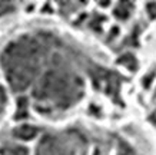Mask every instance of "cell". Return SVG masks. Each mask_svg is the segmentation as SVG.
I'll use <instances>...</instances> for the list:
<instances>
[{
	"label": "cell",
	"instance_id": "6da1fadb",
	"mask_svg": "<svg viewBox=\"0 0 156 155\" xmlns=\"http://www.w3.org/2000/svg\"><path fill=\"white\" fill-rule=\"evenodd\" d=\"M36 134H37V128L32 125H22L13 131V135L20 139H32L33 136H36Z\"/></svg>",
	"mask_w": 156,
	"mask_h": 155
},
{
	"label": "cell",
	"instance_id": "7a4b0ae2",
	"mask_svg": "<svg viewBox=\"0 0 156 155\" xmlns=\"http://www.w3.org/2000/svg\"><path fill=\"white\" fill-rule=\"evenodd\" d=\"M133 9V5L132 3H119L116 7H115V16L118 17V19H128L129 16H130V12Z\"/></svg>",
	"mask_w": 156,
	"mask_h": 155
},
{
	"label": "cell",
	"instance_id": "3957f363",
	"mask_svg": "<svg viewBox=\"0 0 156 155\" xmlns=\"http://www.w3.org/2000/svg\"><path fill=\"white\" fill-rule=\"evenodd\" d=\"M0 155H27V149L20 145H5L0 148Z\"/></svg>",
	"mask_w": 156,
	"mask_h": 155
},
{
	"label": "cell",
	"instance_id": "277c9868",
	"mask_svg": "<svg viewBox=\"0 0 156 155\" xmlns=\"http://www.w3.org/2000/svg\"><path fill=\"white\" fill-rule=\"evenodd\" d=\"M119 63L123 66H126L128 69H130L132 72H135L137 69V61L136 57L133 56L132 53H125V55H122V56L119 57Z\"/></svg>",
	"mask_w": 156,
	"mask_h": 155
},
{
	"label": "cell",
	"instance_id": "5b68a950",
	"mask_svg": "<svg viewBox=\"0 0 156 155\" xmlns=\"http://www.w3.org/2000/svg\"><path fill=\"white\" fill-rule=\"evenodd\" d=\"M27 99L26 98H19L17 101V111H16V119H23L27 118Z\"/></svg>",
	"mask_w": 156,
	"mask_h": 155
},
{
	"label": "cell",
	"instance_id": "8992f818",
	"mask_svg": "<svg viewBox=\"0 0 156 155\" xmlns=\"http://www.w3.org/2000/svg\"><path fill=\"white\" fill-rule=\"evenodd\" d=\"M12 10H14V5H10V3H0V16L9 13Z\"/></svg>",
	"mask_w": 156,
	"mask_h": 155
},
{
	"label": "cell",
	"instance_id": "52a82bcc",
	"mask_svg": "<svg viewBox=\"0 0 156 155\" xmlns=\"http://www.w3.org/2000/svg\"><path fill=\"white\" fill-rule=\"evenodd\" d=\"M6 102H7V96H6V92H5V89H3V86L0 85V106L3 108L6 105Z\"/></svg>",
	"mask_w": 156,
	"mask_h": 155
},
{
	"label": "cell",
	"instance_id": "ba28073f",
	"mask_svg": "<svg viewBox=\"0 0 156 155\" xmlns=\"http://www.w3.org/2000/svg\"><path fill=\"white\" fill-rule=\"evenodd\" d=\"M119 155H135V154H133V151L130 149L129 146L122 145V148H120V154Z\"/></svg>",
	"mask_w": 156,
	"mask_h": 155
},
{
	"label": "cell",
	"instance_id": "9c48e42d",
	"mask_svg": "<svg viewBox=\"0 0 156 155\" xmlns=\"http://www.w3.org/2000/svg\"><path fill=\"white\" fill-rule=\"evenodd\" d=\"M146 7H147V10H149V12L152 10V14H151L152 17H156V5H155V3H151V5H147Z\"/></svg>",
	"mask_w": 156,
	"mask_h": 155
}]
</instances>
